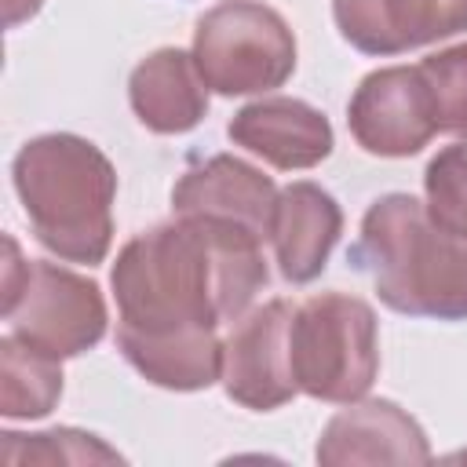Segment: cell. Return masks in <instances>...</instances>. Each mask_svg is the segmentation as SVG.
<instances>
[{
	"label": "cell",
	"instance_id": "obj_1",
	"mask_svg": "<svg viewBox=\"0 0 467 467\" xmlns=\"http://www.w3.org/2000/svg\"><path fill=\"white\" fill-rule=\"evenodd\" d=\"M270 270L244 226L175 215L135 234L109 270L117 350L153 387L204 390L223 379L219 325L248 314Z\"/></svg>",
	"mask_w": 467,
	"mask_h": 467
},
{
	"label": "cell",
	"instance_id": "obj_2",
	"mask_svg": "<svg viewBox=\"0 0 467 467\" xmlns=\"http://www.w3.org/2000/svg\"><path fill=\"white\" fill-rule=\"evenodd\" d=\"M350 263L383 306L409 317L467 321V237L434 223L412 193H383L361 215Z\"/></svg>",
	"mask_w": 467,
	"mask_h": 467
},
{
	"label": "cell",
	"instance_id": "obj_3",
	"mask_svg": "<svg viewBox=\"0 0 467 467\" xmlns=\"http://www.w3.org/2000/svg\"><path fill=\"white\" fill-rule=\"evenodd\" d=\"M11 182L33 237L62 263L99 266L113 241L117 171L84 135L47 131L11 161Z\"/></svg>",
	"mask_w": 467,
	"mask_h": 467
},
{
	"label": "cell",
	"instance_id": "obj_4",
	"mask_svg": "<svg viewBox=\"0 0 467 467\" xmlns=\"http://www.w3.org/2000/svg\"><path fill=\"white\" fill-rule=\"evenodd\" d=\"M4 252L0 314L11 325V336L58 361L99 347L109 325L102 288L69 266L22 259L15 237H4Z\"/></svg>",
	"mask_w": 467,
	"mask_h": 467
},
{
	"label": "cell",
	"instance_id": "obj_5",
	"mask_svg": "<svg viewBox=\"0 0 467 467\" xmlns=\"http://www.w3.org/2000/svg\"><path fill=\"white\" fill-rule=\"evenodd\" d=\"M288 358L299 394L332 405L365 398L379 376L376 310L350 292H317L296 303Z\"/></svg>",
	"mask_w": 467,
	"mask_h": 467
},
{
	"label": "cell",
	"instance_id": "obj_6",
	"mask_svg": "<svg viewBox=\"0 0 467 467\" xmlns=\"http://www.w3.org/2000/svg\"><path fill=\"white\" fill-rule=\"evenodd\" d=\"M193 62L215 95H266L296 73V33L259 0H226L197 18Z\"/></svg>",
	"mask_w": 467,
	"mask_h": 467
},
{
	"label": "cell",
	"instance_id": "obj_7",
	"mask_svg": "<svg viewBox=\"0 0 467 467\" xmlns=\"http://www.w3.org/2000/svg\"><path fill=\"white\" fill-rule=\"evenodd\" d=\"M347 128L372 157H412L438 135L434 99L420 66H383L361 77L347 102Z\"/></svg>",
	"mask_w": 467,
	"mask_h": 467
},
{
	"label": "cell",
	"instance_id": "obj_8",
	"mask_svg": "<svg viewBox=\"0 0 467 467\" xmlns=\"http://www.w3.org/2000/svg\"><path fill=\"white\" fill-rule=\"evenodd\" d=\"M296 303L270 299L255 310H248L234 332L223 339V390L230 401L270 412L288 405L299 390L292 379V358H288V328H292Z\"/></svg>",
	"mask_w": 467,
	"mask_h": 467
},
{
	"label": "cell",
	"instance_id": "obj_9",
	"mask_svg": "<svg viewBox=\"0 0 467 467\" xmlns=\"http://www.w3.org/2000/svg\"><path fill=\"white\" fill-rule=\"evenodd\" d=\"M339 36L361 55H401L467 29V0H332Z\"/></svg>",
	"mask_w": 467,
	"mask_h": 467
},
{
	"label": "cell",
	"instance_id": "obj_10",
	"mask_svg": "<svg viewBox=\"0 0 467 467\" xmlns=\"http://www.w3.org/2000/svg\"><path fill=\"white\" fill-rule=\"evenodd\" d=\"M277 193L281 190L274 186V179L263 175L255 164L234 153H215L179 175V182L171 186V212L234 223L266 241Z\"/></svg>",
	"mask_w": 467,
	"mask_h": 467
},
{
	"label": "cell",
	"instance_id": "obj_11",
	"mask_svg": "<svg viewBox=\"0 0 467 467\" xmlns=\"http://www.w3.org/2000/svg\"><path fill=\"white\" fill-rule=\"evenodd\" d=\"M226 135L234 146L263 157L270 168L281 171L317 168L336 146L328 117L292 95H263L241 106L230 117Z\"/></svg>",
	"mask_w": 467,
	"mask_h": 467
},
{
	"label": "cell",
	"instance_id": "obj_12",
	"mask_svg": "<svg viewBox=\"0 0 467 467\" xmlns=\"http://www.w3.org/2000/svg\"><path fill=\"white\" fill-rule=\"evenodd\" d=\"M317 463L343 467V463H427L431 441L423 427L394 401L368 398L347 401L339 409L314 449Z\"/></svg>",
	"mask_w": 467,
	"mask_h": 467
},
{
	"label": "cell",
	"instance_id": "obj_13",
	"mask_svg": "<svg viewBox=\"0 0 467 467\" xmlns=\"http://www.w3.org/2000/svg\"><path fill=\"white\" fill-rule=\"evenodd\" d=\"M343 234V208L317 182H292L277 193L270 244L288 285H310Z\"/></svg>",
	"mask_w": 467,
	"mask_h": 467
},
{
	"label": "cell",
	"instance_id": "obj_14",
	"mask_svg": "<svg viewBox=\"0 0 467 467\" xmlns=\"http://www.w3.org/2000/svg\"><path fill=\"white\" fill-rule=\"evenodd\" d=\"M128 102L135 120L153 135L193 131L208 113V84L193 51L161 47L146 55L128 77Z\"/></svg>",
	"mask_w": 467,
	"mask_h": 467
},
{
	"label": "cell",
	"instance_id": "obj_15",
	"mask_svg": "<svg viewBox=\"0 0 467 467\" xmlns=\"http://www.w3.org/2000/svg\"><path fill=\"white\" fill-rule=\"evenodd\" d=\"M62 398V361L22 343L0 339V412L7 420H40Z\"/></svg>",
	"mask_w": 467,
	"mask_h": 467
},
{
	"label": "cell",
	"instance_id": "obj_16",
	"mask_svg": "<svg viewBox=\"0 0 467 467\" xmlns=\"http://www.w3.org/2000/svg\"><path fill=\"white\" fill-rule=\"evenodd\" d=\"M0 460L4 463H120L124 456L106 445L99 434L73 431V427H55L40 434H0Z\"/></svg>",
	"mask_w": 467,
	"mask_h": 467
},
{
	"label": "cell",
	"instance_id": "obj_17",
	"mask_svg": "<svg viewBox=\"0 0 467 467\" xmlns=\"http://www.w3.org/2000/svg\"><path fill=\"white\" fill-rule=\"evenodd\" d=\"M438 117V135H460L467 139V44L441 47L416 62Z\"/></svg>",
	"mask_w": 467,
	"mask_h": 467
},
{
	"label": "cell",
	"instance_id": "obj_18",
	"mask_svg": "<svg viewBox=\"0 0 467 467\" xmlns=\"http://www.w3.org/2000/svg\"><path fill=\"white\" fill-rule=\"evenodd\" d=\"M427 212L445 230L467 237V142L438 150L423 171Z\"/></svg>",
	"mask_w": 467,
	"mask_h": 467
},
{
	"label": "cell",
	"instance_id": "obj_19",
	"mask_svg": "<svg viewBox=\"0 0 467 467\" xmlns=\"http://www.w3.org/2000/svg\"><path fill=\"white\" fill-rule=\"evenodd\" d=\"M40 7H44V0H4V26H7V29H18V26L29 22Z\"/></svg>",
	"mask_w": 467,
	"mask_h": 467
}]
</instances>
